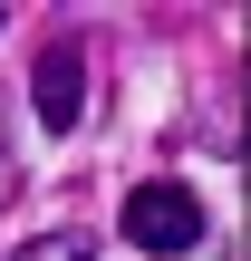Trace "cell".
I'll use <instances>...</instances> for the list:
<instances>
[{"label": "cell", "instance_id": "1", "mask_svg": "<svg viewBox=\"0 0 251 261\" xmlns=\"http://www.w3.org/2000/svg\"><path fill=\"white\" fill-rule=\"evenodd\" d=\"M126 242H135V252H193V242H203L193 184H135V194H126Z\"/></svg>", "mask_w": 251, "mask_h": 261}, {"label": "cell", "instance_id": "2", "mask_svg": "<svg viewBox=\"0 0 251 261\" xmlns=\"http://www.w3.org/2000/svg\"><path fill=\"white\" fill-rule=\"evenodd\" d=\"M29 97H39V126H77L87 116V48L77 39H48L39 68H29Z\"/></svg>", "mask_w": 251, "mask_h": 261}, {"label": "cell", "instance_id": "3", "mask_svg": "<svg viewBox=\"0 0 251 261\" xmlns=\"http://www.w3.org/2000/svg\"><path fill=\"white\" fill-rule=\"evenodd\" d=\"M10 261H97V242L87 232H39V242H19Z\"/></svg>", "mask_w": 251, "mask_h": 261}]
</instances>
